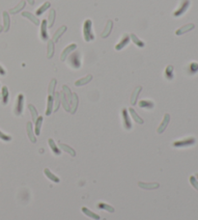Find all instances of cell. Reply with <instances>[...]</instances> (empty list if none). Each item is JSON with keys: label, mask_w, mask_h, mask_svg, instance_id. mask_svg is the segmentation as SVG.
<instances>
[{"label": "cell", "mask_w": 198, "mask_h": 220, "mask_svg": "<svg viewBox=\"0 0 198 220\" xmlns=\"http://www.w3.org/2000/svg\"><path fill=\"white\" fill-rule=\"evenodd\" d=\"M83 38L85 42L94 41L95 36L92 30V20H86L83 23Z\"/></svg>", "instance_id": "6da1fadb"}, {"label": "cell", "mask_w": 198, "mask_h": 220, "mask_svg": "<svg viewBox=\"0 0 198 220\" xmlns=\"http://www.w3.org/2000/svg\"><path fill=\"white\" fill-rule=\"evenodd\" d=\"M80 58H81V54H80V52L79 51H75L68 57V63L73 69L77 70V69H79L80 67H81V60H80Z\"/></svg>", "instance_id": "7a4b0ae2"}, {"label": "cell", "mask_w": 198, "mask_h": 220, "mask_svg": "<svg viewBox=\"0 0 198 220\" xmlns=\"http://www.w3.org/2000/svg\"><path fill=\"white\" fill-rule=\"evenodd\" d=\"M23 104H24V96L22 94H20L17 96V99L15 105V114L16 116L21 115L23 111Z\"/></svg>", "instance_id": "3957f363"}, {"label": "cell", "mask_w": 198, "mask_h": 220, "mask_svg": "<svg viewBox=\"0 0 198 220\" xmlns=\"http://www.w3.org/2000/svg\"><path fill=\"white\" fill-rule=\"evenodd\" d=\"M190 0H182L181 3H180L179 8L177 9L176 11H174L173 16L178 17V16H181L182 15H184L186 13V11L187 10L188 6H190Z\"/></svg>", "instance_id": "277c9868"}, {"label": "cell", "mask_w": 198, "mask_h": 220, "mask_svg": "<svg viewBox=\"0 0 198 220\" xmlns=\"http://www.w3.org/2000/svg\"><path fill=\"white\" fill-rule=\"evenodd\" d=\"M195 138L193 137H188V138H185L183 140H179V141H175L173 143L174 147L177 148H182V147H188V146H191L195 143Z\"/></svg>", "instance_id": "5b68a950"}, {"label": "cell", "mask_w": 198, "mask_h": 220, "mask_svg": "<svg viewBox=\"0 0 198 220\" xmlns=\"http://www.w3.org/2000/svg\"><path fill=\"white\" fill-rule=\"evenodd\" d=\"M77 46H76V43H71V45H69L68 47H65V49L62 51V53L60 55V60L61 61H65L67 58H68V55L71 54V52H73L76 49Z\"/></svg>", "instance_id": "8992f818"}, {"label": "cell", "mask_w": 198, "mask_h": 220, "mask_svg": "<svg viewBox=\"0 0 198 220\" xmlns=\"http://www.w3.org/2000/svg\"><path fill=\"white\" fill-rule=\"evenodd\" d=\"M130 40H131L130 35H129V34H124L123 37H122V39H121V41L115 46V49L118 50V51H119V50H122L124 47H126V46H128V43H130Z\"/></svg>", "instance_id": "52a82bcc"}, {"label": "cell", "mask_w": 198, "mask_h": 220, "mask_svg": "<svg viewBox=\"0 0 198 220\" xmlns=\"http://www.w3.org/2000/svg\"><path fill=\"white\" fill-rule=\"evenodd\" d=\"M122 119H123V125L125 127L126 129H131V119H130V116H129V113H128V110L124 108L122 110Z\"/></svg>", "instance_id": "ba28073f"}, {"label": "cell", "mask_w": 198, "mask_h": 220, "mask_svg": "<svg viewBox=\"0 0 198 220\" xmlns=\"http://www.w3.org/2000/svg\"><path fill=\"white\" fill-rule=\"evenodd\" d=\"M138 186L142 189H147V190H153V189H157L159 187V182H138Z\"/></svg>", "instance_id": "9c48e42d"}, {"label": "cell", "mask_w": 198, "mask_h": 220, "mask_svg": "<svg viewBox=\"0 0 198 220\" xmlns=\"http://www.w3.org/2000/svg\"><path fill=\"white\" fill-rule=\"evenodd\" d=\"M41 38L43 41L48 40V20H44L41 22Z\"/></svg>", "instance_id": "30bf717a"}, {"label": "cell", "mask_w": 198, "mask_h": 220, "mask_svg": "<svg viewBox=\"0 0 198 220\" xmlns=\"http://www.w3.org/2000/svg\"><path fill=\"white\" fill-rule=\"evenodd\" d=\"M169 121H170V115L169 114H165L163 119V122L160 123L159 127L158 128V130H157L158 133H163V131L166 129L168 124H169Z\"/></svg>", "instance_id": "8fae6325"}, {"label": "cell", "mask_w": 198, "mask_h": 220, "mask_svg": "<svg viewBox=\"0 0 198 220\" xmlns=\"http://www.w3.org/2000/svg\"><path fill=\"white\" fill-rule=\"evenodd\" d=\"M193 28H194V24L193 23H188V24H186V25L182 26V27H180L178 30H176L175 34L177 35V36H181V35H183L185 33L191 31Z\"/></svg>", "instance_id": "7c38bea8"}, {"label": "cell", "mask_w": 198, "mask_h": 220, "mask_svg": "<svg viewBox=\"0 0 198 220\" xmlns=\"http://www.w3.org/2000/svg\"><path fill=\"white\" fill-rule=\"evenodd\" d=\"M78 106V96L76 94H73L71 101L70 102V112L71 114H75Z\"/></svg>", "instance_id": "4fadbf2b"}, {"label": "cell", "mask_w": 198, "mask_h": 220, "mask_svg": "<svg viewBox=\"0 0 198 220\" xmlns=\"http://www.w3.org/2000/svg\"><path fill=\"white\" fill-rule=\"evenodd\" d=\"M66 30H67V26L66 25H62L61 27H59L56 30V32L54 33V35H53L52 39H51L53 41V43H57L59 41V39H60V37H62V35L66 32Z\"/></svg>", "instance_id": "5bb4252c"}, {"label": "cell", "mask_w": 198, "mask_h": 220, "mask_svg": "<svg viewBox=\"0 0 198 220\" xmlns=\"http://www.w3.org/2000/svg\"><path fill=\"white\" fill-rule=\"evenodd\" d=\"M112 28H113V21L112 20H108L106 22V25H105V27L103 31V33L101 34V37L102 38H107L110 35L111 31H112Z\"/></svg>", "instance_id": "9a60e30c"}, {"label": "cell", "mask_w": 198, "mask_h": 220, "mask_svg": "<svg viewBox=\"0 0 198 220\" xmlns=\"http://www.w3.org/2000/svg\"><path fill=\"white\" fill-rule=\"evenodd\" d=\"M26 130H27V135H28V138L29 140L32 142V143H36L37 141V139H36V135L34 134L33 132V126H32V123L28 122L27 124H26Z\"/></svg>", "instance_id": "2e32d148"}, {"label": "cell", "mask_w": 198, "mask_h": 220, "mask_svg": "<svg viewBox=\"0 0 198 220\" xmlns=\"http://www.w3.org/2000/svg\"><path fill=\"white\" fill-rule=\"evenodd\" d=\"M21 16H24V17H26V19H28L30 21H32L35 25H40V20H38V17L36 16L35 15H33V14H31L30 12H22L21 13Z\"/></svg>", "instance_id": "e0dca14e"}, {"label": "cell", "mask_w": 198, "mask_h": 220, "mask_svg": "<svg viewBox=\"0 0 198 220\" xmlns=\"http://www.w3.org/2000/svg\"><path fill=\"white\" fill-rule=\"evenodd\" d=\"M2 16H3V31L7 32L10 29V22H11L10 16H9V14L6 11L3 12Z\"/></svg>", "instance_id": "ac0fdd59"}, {"label": "cell", "mask_w": 198, "mask_h": 220, "mask_svg": "<svg viewBox=\"0 0 198 220\" xmlns=\"http://www.w3.org/2000/svg\"><path fill=\"white\" fill-rule=\"evenodd\" d=\"M141 90H142V87H141V86H137L136 89H134V91L132 92L131 97V103L132 105L136 104V102H137V98H138V96H139Z\"/></svg>", "instance_id": "d6986e66"}, {"label": "cell", "mask_w": 198, "mask_h": 220, "mask_svg": "<svg viewBox=\"0 0 198 220\" xmlns=\"http://www.w3.org/2000/svg\"><path fill=\"white\" fill-rule=\"evenodd\" d=\"M53 104H54V101H53V95H48V106H47V111L46 115L49 116L53 111Z\"/></svg>", "instance_id": "ffe728a7"}, {"label": "cell", "mask_w": 198, "mask_h": 220, "mask_svg": "<svg viewBox=\"0 0 198 220\" xmlns=\"http://www.w3.org/2000/svg\"><path fill=\"white\" fill-rule=\"evenodd\" d=\"M92 78H93V76H92L91 74H88V75L84 76L83 78H80V79H78V80H76V83H75V85H76V86H77V87H79V86H83V85H86V84H88L90 81L92 80Z\"/></svg>", "instance_id": "44dd1931"}, {"label": "cell", "mask_w": 198, "mask_h": 220, "mask_svg": "<svg viewBox=\"0 0 198 220\" xmlns=\"http://www.w3.org/2000/svg\"><path fill=\"white\" fill-rule=\"evenodd\" d=\"M81 212H82L85 215H87V216H89V217H91V218L94 219V220H100V219H101L100 215L97 214V213H93L92 210H90L89 209H87V208H85V207H82V208H81Z\"/></svg>", "instance_id": "7402d4cb"}, {"label": "cell", "mask_w": 198, "mask_h": 220, "mask_svg": "<svg viewBox=\"0 0 198 220\" xmlns=\"http://www.w3.org/2000/svg\"><path fill=\"white\" fill-rule=\"evenodd\" d=\"M54 55V43H53L52 40H48V53H47V57L48 59H51Z\"/></svg>", "instance_id": "603a6c76"}, {"label": "cell", "mask_w": 198, "mask_h": 220, "mask_svg": "<svg viewBox=\"0 0 198 220\" xmlns=\"http://www.w3.org/2000/svg\"><path fill=\"white\" fill-rule=\"evenodd\" d=\"M55 17H56L55 10H54V9H50L49 15H48V27H52V26L54 25Z\"/></svg>", "instance_id": "cb8c5ba5"}, {"label": "cell", "mask_w": 198, "mask_h": 220, "mask_svg": "<svg viewBox=\"0 0 198 220\" xmlns=\"http://www.w3.org/2000/svg\"><path fill=\"white\" fill-rule=\"evenodd\" d=\"M138 105H139V107L141 108H147V109H152V108H154L155 106V104L153 101H146V100H142L138 102Z\"/></svg>", "instance_id": "d4e9b609"}, {"label": "cell", "mask_w": 198, "mask_h": 220, "mask_svg": "<svg viewBox=\"0 0 198 220\" xmlns=\"http://www.w3.org/2000/svg\"><path fill=\"white\" fill-rule=\"evenodd\" d=\"M43 120L44 118L42 116H39L37 118L35 122V134L36 135H40V132H41V128H42V125H43Z\"/></svg>", "instance_id": "484cf974"}, {"label": "cell", "mask_w": 198, "mask_h": 220, "mask_svg": "<svg viewBox=\"0 0 198 220\" xmlns=\"http://www.w3.org/2000/svg\"><path fill=\"white\" fill-rule=\"evenodd\" d=\"M62 93H63V95H64V97H65V99L67 100V101L70 104V102L71 101V97H73V94H71V89L67 85H64V86H63Z\"/></svg>", "instance_id": "4316f807"}, {"label": "cell", "mask_w": 198, "mask_h": 220, "mask_svg": "<svg viewBox=\"0 0 198 220\" xmlns=\"http://www.w3.org/2000/svg\"><path fill=\"white\" fill-rule=\"evenodd\" d=\"M130 38H131V40L133 42V43L136 46H137L138 47H144V46H145V43H144V42L143 41H141L136 34H131L130 35Z\"/></svg>", "instance_id": "83f0119b"}, {"label": "cell", "mask_w": 198, "mask_h": 220, "mask_svg": "<svg viewBox=\"0 0 198 220\" xmlns=\"http://www.w3.org/2000/svg\"><path fill=\"white\" fill-rule=\"evenodd\" d=\"M24 7H25V1H24V0H21V1L19 4H17L16 7H14L13 9H11V10H10V14L16 15V14H17V13H20Z\"/></svg>", "instance_id": "f1b7e54d"}, {"label": "cell", "mask_w": 198, "mask_h": 220, "mask_svg": "<svg viewBox=\"0 0 198 220\" xmlns=\"http://www.w3.org/2000/svg\"><path fill=\"white\" fill-rule=\"evenodd\" d=\"M50 8V3L48 2V1H47V2H44L40 8H38L37 10H36V15L37 16H42L44 12H46L48 9H49Z\"/></svg>", "instance_id": "f546056e"}, {"label": "cell", "mask_w": 198, "mask_h": 220, "mask_svg": "<svg viewBox=\"0 0 198 220\" xmlns=\"http://www.w3.org/2000/svg\"><path fill=\"white\" fill-rule=\"evenodd\" d=\"M48 145H49V147H50V149H51V151L54 153L56 155H59L61 154L60 149L57 147V145L55 144L54 140H53V139H51V138L48 139Z\"/></svg>", "instance_id": "4dcf8cb0"}, {"label": "cell", "mask_w": 198, "mask_h": 220, "mask_svg": "<svg viewBox=\"0 0 198 220\" xmlns=\"http://www.w3.org/2000/svg\"><path fill=\"white\" fill-rule=\"evenodd\" d=\"M97 208L98 209H104V210H106V212H108L110 213H114L115 212V209L113 207H111L110 205L108 204H105V203H99L97 205Z\"/></svg>", "instance_id": "1f68e13d"}, {"label": "cell", "mask_w": 198, "mask_h": 220, "mask_svg": "<svg viewBox=\"0 0 198 220\" xmlns=\"http://www.w3.org/2000/svg\"><path fill=\"white\" fill-rule=\"evenodd\" d=\"M130 114L131 115V117H132V119L136 121L137 124H140V125H142L143 123H144V121H143V119L138 115V114L136 112V110H134L133 108H130Z\"/></svg>", "instance_id": "d6a6232c"}, {"label": "cell", "mask_w": 198, "mask_h": 220, "mask_svg": "<svg viewBox=\"0 0 198 220\" xmlns=\"http://www.w3.org/2000/svg\"><path fill=\"white\" fill-rule=\"evenodd\" d=\"M44 175H46L47 177H48V178L50 181L54 182H56V183H58V182H60L59 178H58V177H56V176H55L54 174H52V173L50 172V170H49V169L46 168V169L44 170Z\"/></svg>", "instance_id": "836d02e7"}, {"label": "cell", "mask_w": 198, "mask_h": 220, "mask_svg": "<svg viewBox=\"0 0 198 220\" xmlns=\"http://www.w3.org/2000/svg\"><path fill=\"white\" fill-rule=\"evenodd\" d=\"M59 147H60V149H62L64 152L70 154L71 156H76V151H75V150H74L73 148H71L70 146H68V145H66V144H62V143H60V144H59Z\"/></svg>", "instance_id": "e575fe53"}, {"label": "cell", "mask_w": 198, "mask_h": 220, "mask_svg": "<svg viewBox=\"0 0 198 220\" xmlns=\"http://www.w3.org/2000/svg\"><path fill=\"white\" fill-rule=\"evenodd\" d=\"M173 72H174V68L173 66H171V65H168L165 69V72H164V75L166 77V79H168V80H171V79H173Z\"/></svg>", "instance_id": "d590c367"}, {"label": "cell", "mask_w": 198, "mask_h": 220, "mask_svg": "<svg viewBox=\"0 0 198 220\" xmlns=\"http://www.w3.org/2000/svg\"><path fill=\"white\" fill-rule=\"evenodd\" d=\"M1 98H2V103L6 105L9 101V91L6 86L2 87V93H1Z\"/></svg>", "instance_id": "8d00e7d4"}, {"label": "cell", "mask_w": 198, "mask_h": 220, "mask_svg": "<svg viewBox=\"0 0 198 220\" xmlns=\"http://www.w3.org/2000/svg\"><path fill=\"white\" fill-rule=\"evenodd\" d=\"M53 101H54V106H53V111L56 112L58 109H59V106H60V103H61V100H60V93H55L54 94V97H53Z\"/></svg>", "instance_id": "74e56055"}, {"label": "cell", "mask_w": 198, "mask_h": 220, "mask_svg": "<svg viewBox=\"0 0 198 220\" xmlns=\"http://www.w3.org/2000/svg\"><path fill=\"white\" fill-rule=\"evenodd\" d=\"M28 108L31 112V115H32V120L34 122H36V120H37L38 118V111L37 109H36V107L34 106L33 104H28Z\"/></svg>", "instance_id": "f35d334b"}, {"label": "cell", "mask_w": 198, "mask_h": 220, "mask_svg": "<svg viewBox=\"0 0 198 220\" xmlns=\"http://www.w3.org/2000/svg\"><path fill=\"white\" fill-rule=\"evenodd\" d=\"M188 72H190L191 74H194L198 72V64L195 62H192L188 66Z\"/></svg>", "instance_id": "ab89813d"}, {"label": "cell", "mask_w": 198, "mask_h": 220, "mask_svg": "<svg viewBox=\"0 0 198 220\" xmlns=\"http://www.w3.org/2000/svg\"><path fill=\"white\" fill-rule=\"evenodd\" d=\"M56 79L53 78L52 80L50 81V84H49V87H48V95H53L54 93V89H55V86H56Z\"/></svg>", "instance_id": "60d3db41"}, {"label": "cell", "mask_w": 198, "mask_h": 220, "mask_svg": "<svg viewBox=\"0 0 198 220\" xmlns=\"http://www.w3.org/2000/svg\"><path fill=\"white\" fill-rule=\"evenodd\" d=\"M0 139H2L3 141H11L12 137L10 135H6L5 133H3L1 130H0Z\"/></svg>", "instance_id": "b9f144b4"}, {"label": "cell", "mask_w": 198, "mask_h": 220, "mask_svg": "<svg viewBox=\"0 0 198 220\" xmlns=\"http://www.w3.org/2000/svg\"><path fill=\"white\" fill-rule=\"evenodd\" d=\"M190 182H191V186H192L195 189L198 190V182L196 181V179L193 177V176H191V177L190 178Z\"/></svg>", "instance_id": "7bdbcfd3"}, {"label": "cell", "mask_w": 198, "mask_h": 220, "mask_svg": "<svg viewBox=\"0 0 198 220\" xmlns=\"http://www.w3.org/2000/svg\"><path fill=\"white\" fill-rule=\"evenodd\" d=\"M0 74H1V75H5L6 74V72H5V70L3 69L2 66H0Z\"/></svg>", "instance_id": "ee69618b"}, {"label": "cell", "mask_w": 198, "mask_h": 220, "mask_svg": "<svg viewBox=\"0 0 198 220\" xmlns=\"http://www.w3.org/2000/svg\"><path fill=\"white\" fill-rule=\"evenodd\" d=\"M30 5H34L35 4V0H26Z\"/></svg>", "instance_id": "f6af8a7d"}, {"label": "cell", "mask_w": 198, "mask_h": 220, "mask_svg": "<svg viewBox=\"0 0 198 220\" xmlns=\"http://www.w3.org/2000/svg\"><path fill=\"white\" fill-rule=\"evenodd\" d=\"M3 31V26H1V25H0V33H1Z\"/></svg>", "instance_id": "bcb514c9"}, {"label": "cell", "mask_w": 198, "mask_h": 220, "mask_svg": "<svg viewBox=\"0 0 198 220\" xmlns=\"http://www.w3.org/2000/svg\"><path fill=\"white\" fill-rule=\"evenodd\" d=\"M0 98H1V96H0Z\"/></svg>", "instance_id": "7dc6e473"}]
</instances>
